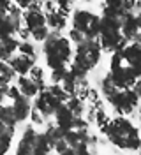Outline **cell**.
<instances>
[{
	"label": "cell",
	"instance_id": "1",
	"mask_svg": "<svg viewBox=\"0 0 141 155\" xmlns=\"http://www.w3.org/2000/svg\"><path fill=\"white\" fill-rule=\"evenodd\" d=\"M102 132H106L109 141L118 148H123V150H138L139 148L138 129L123 116L109 120L106 125H102Z\"/></svg>",
	"mask_w": 141,
	"mask_h": 155
},
{
	"label": "cell",
	"instance_id": "2",
	"mask_svg": "<svg viewBox=\"0 0 141 155\" xmlns=\"http://www.w3.org/2000/svg\"><path fill=\"white\" fill-rule=\"evenodd\" d=\"M42 51L46 57V64L49 69L67 67V64L72 58V48L69 39L60 35V32L49 30L48 37L42 41Z\"/></svg>",
	"mask_w": 141,
	"mask_h": 155
},
{
	"label": "cell",
	"instance_id": "3",
	"mask_svg": "<svg viewBox=\"0 0 141 155\" xmlns=\"http://www.w3.org/2000/svg\"><path fill=\"white\" fill-rule=\"evenodd\" d=\"M101 53H102V49H101V44L97 42V39L95 41L83 39L81 42H78L76 51L72 53V64L88 72L99 64Z\"/></svg>",
	"mask_w": 141,
	"mask_h": 155
},
{
	"label": "cell",
	"instance_id": "4",
	"mask_svg": "<svg viewBox=\"0 0 141 155\" xmlns=\"http://www.w3.org/2000/svg\"><path fill=\"white\" fill-rule=\"evenodd\" d=\"M72 28L83 34L85 39L95 41L99 35V16L85 9H78L72 14Z\"/></svg>",
	"mask_w": 141,
	"mask_h": 155
},
{
	"label": "cell",
	"instance_id": "5",
	"mask_svg": "<svg viewBox=\"0 0 141 155\" xmlns=\"http://www.w3.org/2000/svg\"><path fill=\"white\" fill-rule=\"evenodd\" d=\"M108 101L120 115H129L136 109L139 95L132 88H125V90H116L115 94H111L108 97Z\"/></svg>",
	"mask_w": 141,
	"mask_h": 155
},
{
	"label": "cell",
	"instance_id": "6",
	"mask_svg": "<svg viewBox=\"0 0 141 155\" xmlns=\"http://www.w3.org/2000/svg\"><path fill=\"white\" fill-rule=\"evenodd\" d=\"M139 28H141V21H139V14L136 12H125L122 16V27H120V32L122 35L129 42H139Z\"/></svg>",
	"mask_w": 141,
	"mask_h": 155
},
{
	"label": "cell",
	"instance_id": "7",
	"mask_svg": "<svg viewBox=\"0 0 141 155\" xmlns=\"http://www.w3.org/2000/svg\"><path fill=\"white\" fill-rule=\"evenodd\" d=\"M21 21H25V27L28 30H34L37 27L46 25V16H44V12L41 9V4H37L34 0L27 9L21 12Z\"/></svg>",
	"mask_w": 141,
	"mask_h": 155
},
{
	"label": "cell",
	"instance_id": "8",
	"mask_svg": "<svg viewBox=\"0 0 141 155\" xmlns=\"http://www.w3.org/2000/svg\"><path fill=\"white\" fill-rule=\"evenodd\" d=\"M60 104H62V102H60L55 95H51L48 88L41 90V92L37 94V99H35V109H37L42 116L53 115L55 109L60 106Z\"/></svg>",
	"mask_w": 141,
	"mask_h": 155
},
{
	"label": "cell",
	"instance_id": "9",
	"mask_svg": "<svg viewBox=\"0 0 141 155\" xmlns=\"http://www.w3.org/2000/svg\"><path fill=\"white\" fill-rule=\"evenodd\" d=\"M123 62L127 65H131L134 71L141 72V44L139 42H127L122 49H120Z\"/></svg>",
	"mask_w": 141,
	"mask_h": 155
},
{
	"label": "cell",
	"instance_id": "10",
	"mask_svg": "<svg viewBox=\"0 0 141 155\" xmlns=\"http://www.w3.org/2000/svg\"><path fill=\"white\" fill-rule=\"evenodd\" d=\"M9 67L14 71V74L18 76H25L28 74V71L32 69V65H35V58L34 57H27V55H16V57H11L7 60Z\"/></svg>",
	"mask_w": 141,
	"mask_h": 155
},
{
	"label": "cell",
	"instance_id": "11",
	"mask_svg": "<svg viewBox=\"0 0 141 155\" xmlns=\"http://www.w3.org/2000/svg\"><path fill=\"white\" fill-rule=\"evenodd\" d=\"M53 115L56 116V127H58V129H62L64 132L69 130V129H72V118H74V115H72V111L65 106V102H62L60 106L56 107Z\"/></svg>",
	"mask_w": 141,
	"mask_h": 155
},
{
	"label": "cell",
	"instance_id": "12",
	"mask_svg": "<svg viewBox=\"0 0 141 155\" xmlns=\"http://www.w3.org/2000/svg\"><path fill=\"white\" fill-rule=\"evenodd\" d=\"M12 113H14V118H16V122H25L30 115V101H28L27 97L19 95L18 99H14V102H12Z\"/></svg>",
	"mask_w": 141,
	"mask_h": 155
},
{
	"label": "cell",
	"instance_id": "13",
	"mask_svg": "<svg viewBox=\"0 0 141 155\" xmlns=\"http://www.w3.org/2000/svg\"><path fill=\"white\" fill-rule=\"evenodd\" d=\"M44 16H46V27L51 30H56V32H60L67 23V14H64L60 9L44 12Z\"/></svg>",
	"mask_w": 141,
	"mask_h": 155
},
{
	"label": "cell",
	"instance_id": "14",
	"mask_svg": "<svg viewBox=\"0 0 141 155\" xmlns=\"http://www.w3.org/2000/svg\"><path fill=\"white\" fill-rule=\"evenodd\" d=\"M18 90H19V94H21L23 97H27V99H30V97H35L39 94L37 83H35L34 79H30L27 74L18 78Z\"/></svg>",
	"mask_w": 141,
	"mask_h": 155
},
{
	"label": "cell",
	"instance_id": "15",
	"mask_svg": "<svg viewBox=\"0 0 141 155\" xmlns=\"http://www.w3.org/2000/svg\"><path fill=\"white\" fill-rule=\"evenodd\" d=\"M12 78H14V71L9 67L7 62H2V60H0V87L9 85Z\"/></svg>",
	"mask_w": 141,
	"mask_h": 155
},
{
	"label": "cell",
	"instance_id": "16",
	"mask_svg": "<svg viewBox=\"0 0 141 155\" xmlns=\"http://www.w3.org/2000/svg\"><path fill=\"white\" fill-rule=\"evenodd\" d=\"M65 106L72 111L74 116H81V113H83V101L78 95H69V99L65 101Z\"/></svg>",
	"mask_w": 141,
	"mask_h": 155
},
{
	"label": "cell",
	"instance_id": "17",
	"mask_svg": "<svg viewBox=\"0 0 141 155\" xmlns=\"http://www.w3.org/2000/svg\"><path fill=\"white\" fill-rule=\"evenodd\" d=\"M0 122L9 127L16 125V118H14V113H12V107L11 106H2L0 104Z\"/></svg>",
	"mask_w": 141,
	"mask_h": 155
},
{
	"label": "cell",
	"instance_id": "18",
	"mask_svg": "<svg viewBox=\"0 0 141 155\" xmlns=\"http://www.w3.org/2000/svg\"><path fill=\"white\" fill-rule=\"evenodd\" d=\"M16 51H18L19 55H27V57L37 58V51H35V48H34V44L28 42V41H19L18 49H16Z\"/></svg>",
	"mask_w": 141,
	"mask_h": 155
},
{
	"label": "cell",
	"instance_id": "19",
	"mask_svg": "<svg viewBox=\"0 0 141 155\" xmlns=\"http://www.w3.org/2000/svg\"><path fill=\"white\" fill-rule=\"evenodd\" d=\"M48 90H49V94H51V95H55L60 102H65L67 99H69V94H65V92H64V88H62V85H58V83H53Z\"/></svg>",
	"mask_w": 141,
	"mask_h": 155
},
{
	"label": "cell",
	"instance_id": "20",
	"mask_svg": "<svg viewBox=\"0 0 141 155\" xmlns=\"http://www.w3.org/2000/svg\"><path fill=\"white\" fill-rule=\"evenodd\" d=\"M101 90H102V94H104L106 97H109L111 94H115V92L118 90V88L115 87V83L111 81V78H109V74H108V76L104 78L102 81H101Z\"/></svg>",
	"mask_w": 141,
	"mask_h": 155
},
{
	"label": "cell",
	"instance_id": "21",
	"mask_svg": "<svg viewBox=\"0 0 141 155\" xmlns=\"http://www.w3.org/2000/svg\"><path fill=\"white\" fill-rule=\"evenodd\" d=\"M48 34H49V28H48L46 25H42V27H37V28L30 30V37H34L37 42H42V41L48 37Z\"/></svg>",
	"mask_w": 141,
	"mask_h": 155
},
{
	"label": "cell",
	"instance_id": "22",
	"mask_svg": "<svg viewBox=\"0 0 141 155\" xmlns=\"http://www.w3.org/2000/svg\"><path fill=\"white\" fill-rule=\"evenodd\" d=\"M65 71H67V67L51 69V83H58V85H60V81L65 76Z\"/></svg>",
	"mask_w": 141,
	"mask_h": 155
},
{
	"label": "cell",
	"instance_id": "23",
	"mask_svg": "<svg viewBox=\"0 0 141 155\" xmlns=\"http://www.w3.org/2000/svg\"><path fill=\"white\" fill-rule=\"evenodd\" d=\"M94 113H95V120H97V124H99L101 127L106 125V124L109 122V118L106 116V113H104L102 109H97V111H94Z\"/></svg>",
	"mask_w": 141,
	"mask_h": 155
},
{
	"label": "cell",
	"instance_id": "24",
	"mask_svg": "<svg viewBox=\"0 0 141 155\" xmlns=\"http://www.w3.org/2000/svg\"><path fill=\"white\" fill-rule=\"evenodd\" d=\"M83 39L85 37H83V34H81V32L71 28V32H69V41H71V42H76V44H78V42H81Z\"/></svg>",
	"mask_w": 141,
	"mask_h": 155
},
{
	"label": "cell",
	"instance_id": "25",
	"mask_svg": "<svg viewBox=\"0 0 141 155\" xmlns=\"http://www.w3.org/2000/svg\"><path fill=\"white\" fill-rule=\"evenodd\" d=\"M19 95H21V94H19L18 87H14V85H9V87H7V92H5V97H9V99H12V101H14V99H18Z\"/></svg>",
	"mask_w": 141,
	"mask_h": 155
},
{
	"label": "cell",
	"instance_id": "26",
	"mask_svg": "<svg viewBox=\"0 0 141 155\" xmlns=\"http://www.w3.org/2000/svg\"><path fill=\"white\" fill-rule=\"evenodd\" d=\"M53 148H55V150L58 152V153H62L64 150H67V148H69V145H67V141H65V139L62 137V139H58V141H55V143H53Z\"/></svg>",
	"mask_w": 141,
	"mask_h": 155
},
{
	"label": "cell",
	"instance_id": "27",
	"mask_svg": "<svg viewBox=\"0 0 141 155\" xmlns=\"http://www.w3.org/2000/svg\"><path fill=\"white\" fill-rule=\"evenodd\" d=\"M30 118H32V122H34V124H42V122H44V116L41 115V113H39L37 109H30Z\"/></svg>",
	"mask_w": 141,
	"mask_h": 155
},
{
	"label": "cell",
	"instance_id": "28",
	"mask_svg": "<svg viewBox=\"0 0 141 155\" xmlns=\"http://www.w3.org/2000/svg\"><path fill=\"white\" fill-rule=\"evenodd\" d=\"M0 136H14V127H9V125H5V124H2L0 122Z\"/></svg>",
	"mask_w": 141,
	"mask_h": 155
},
{
	"label": "cell",
	"instance_id": "29",
	"mask_svg": "<svg viewBox=\"0 0 141 155\" xmlns=\"http://www.w3.org/2000/svg\"><path fill=\"white\" fill-rule=\"evenodd\" d=\"M16 34L19 35V39H21V41H28V37H30V30H28L27 27H19Z\"/></svg>",
	"mask_w": 141,
	"mask_h": 155
},
{
	"label": "cell",
	"instance_id": "30",
	"mask_svg": "<svg viewBox=\"0 0 141 155\" xmlns=\"http://www.w3.org/2000/svg\"><path fill=\"white\" fill-rule=\"evenodd\" d=\"M11 2H12V4H16V5H18V7H19L21 11H25V9L28 7V5H30V4L34 2V0H11Z\"/></svg>",
	"mask_w": 141,
	"mask_h": 155
},
{
	"label": "cell",
	"instance_id": "31",
	"mask_svg": "<svg viewBox=\"0 0 141 155\" xmlns=\"http://www.w3.org/2000/svg\"><path fill=\"white\" fill-rule=\"evenodd\" d=\"M60 155H78V153L74 152V148H71V146H69V148H67V150H64Z\"/></svg>",
	"mask_w": 141,
	"mask_h": 155
},
{
	"label": "cell",
	"instance_id": "32",
	"mask_svg": "<svg viewBox=\"0 0 141 155\" xmlns=\"http://www.w3.org/2000/svg\"><path fill=\"white\" fill-rule=\"evenodd\" d=\"M9 2L11 0H0V9H5V7L9 5Z\"/></svg>",
	"mask_w": 141,
	"mask_h": 155
},
{
	"label": "cell",
	"instance_id": "33",
	"mask_svg": "<svg viewBox=\"0 0 141 155\" xmlns=\"http://www.w3.org/2000/svg\"><path fill=\"white\" fill-rule=\"evenodd\" d=\"M78 155H90V153H88V150H83V152H78Z\"/></svg>",
	"mask_w": 141,
	"mask_h": 155
}]
</instances>
